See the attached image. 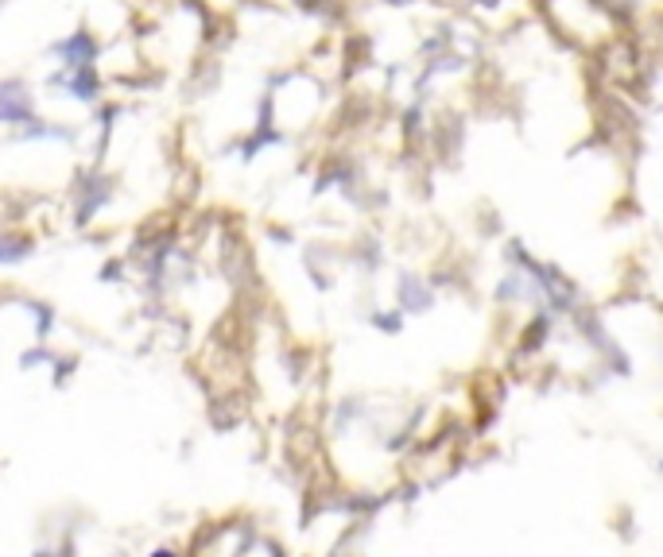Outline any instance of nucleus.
<instances>
[{"label": "nucleus", "instance_id": "nucleus-1", "mask_svg": "<svg viewBox=\"0 0 663 557\" xmlns=\"http://www.w3.org/2000/svg\"><path fill=\"white\" fill-rule=\"evenodd\" d=\"M55 58H63L58 66L63 70H74V66H97V35L93 31H70L63 39L55 43Z\"/></svg>", "mask_w": 663, "mask_h": 557}]
</instances>
